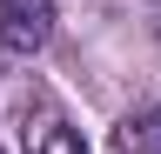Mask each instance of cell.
Returning <instances> with one entry per match:
<instances>
[{
	"label": "cell",
	"instance_id": "cell-1",
	"mask_svg": "<svg viewBox=\"0 0 161 154\" xmlns=\"http://www.w3.org/2000/svg\"><path fill=\"white\" fill-rule=\"evenodd\" d=\"M54 40V0H0V47L7 54H40Z\"/></svg>",
	"mask_w": 161,
	"mask_h": 154
},
{
	"label": "cell",
	"instance_id": "cell-2",
	"mask_svg": "<svg viewBox=\"0 0 161 154\" xmlns=\"http://www.w3.org/2000/svg\"><path fill=\"white\" fill-rule=\"evenodd\" d=\"M114 154H161V107H141L114 127Z\"/></svg>",
	"mask_w": 161,
	"mask_h": 154
},
{
	"label": "cell",
	"instance_id": "cell-3",
	"mask_svg": "<svg viewBox=\"0 0 161 154\" xmlns=\"http://www.w3.org/2000/svg\"><path fill=\"white\" fill-rule=\"evenodd\" d=\"M27 154H87V141L67 121H34L27 127Z\"/></svg>",
	"mask_w": 161,
	"mask_h": 154
}]
</instances>
